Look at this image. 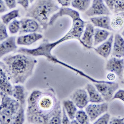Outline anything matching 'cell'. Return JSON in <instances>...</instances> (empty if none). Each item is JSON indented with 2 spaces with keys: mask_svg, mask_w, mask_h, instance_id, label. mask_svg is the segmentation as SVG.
<instances>
[{
  "mask_svg": "<svg viewBox=\"0 0 124 124\" xmlns=\"http://www.w3.org/2000/svg\"><path fill=\"white\" fill-rule=\"evenodd\" d=\"M64 15L70 16L73 21L72 27L69 32L63 37L55 42L49 43L48 41L45 40L37 48L29 49L28 53L30 55L32 56H44L49 59L52 56L51 52L53 49L58 44L70 39H77L83 45L81 37L87 22L80 18V14L76 10L71 8H61L57 13L54 14L51 17L50 19V22L54 24L58 18Z\"/></svg>",
  "mask_w": 124,
  "mask_h": 124,
  "instance_id": "obj_1",
  "label": "cell"
},
{
  "mask_svg": "<svg viewBox=\"0 0 124 124\" xmlns=\"http://www.w3.org/2000/svg\"><path fill=\"white\" fill-rule=\"evenodd\" d=\"M37 63V61L32 56L19 54L3 58L0 61V66L12 84H23L32 75Z\"/></svg>",
  "mask_w": 124,
  "mask_h": 124,
  "instance_id": "obj_2",
  "label": "cell"
},
{
  "mask_svg": "<svg viewBox=\"0 0 124 124\" xmlns=\"http://www.w3.org/2000/svg\"><path fill=\"white\" fill-rule=\"evenodd\" d=\"M60 9L55 0H36L27 10L26 17L35 19L43 29H46L49 17Z\"/></svg>",
  "mask_w": 124,
  "mask_h": 124,
  "instance_id": "obj_3",
  "label": "cell"
},
{
  "mask_svg": "<svg viewBox=\"0 0 124 124\" xmlns=\"http://www.w3.org/2000/svg\"><path fill=\"white\" fill-rule=\"evenodd\" d=\"M60 103L50 92H42L35 105L28 107L26 115L36 113L54 114Z\"/></svg>",
  "mask_w": 124,
  "mask_h": 124,
  "instance_id": "obj_4",
  "label": "cell"
},
{
  "mask_svg": "<svg viewBox=\"0 0 124 124\" xmlns=\"http://www.w3.org/2000/svg\"><path fill=\"white\" fill-rule=\"evenodd\" d=\"M0 118L1 124H12L14 118L19 109L21 104L15 99L0 92Z\"/></svg>",
  "mask_w": 124,
  "mask_h": 124,
  "instance_id": "obj_5",
  "label": "cell"
},
{
  "mask_svg": "<svg viewBox=\"0 0 124 124\" xmlns=\"http://www.w3.org/2000/svg\"><path fill=\"white\" fill-rule=\"evenodd\" d=\"M94 85L104 100L107 102L112 98L113 94L119 88L118 83L110 81L96 83Z\"/></svg>",
  "mask_w": 124,
  "mask_h": 124,
  "instance_id": "obj_6",
  "label": "cell"
},
{
  "mask_svg": "<svg viewBox=\"0 0 124 124\" xmlns=\"http://www.w3.org/2000/svg\"><path fill=\"white\" fill-rule=\"evenodd\" d=\"M111 14L110 10L105 5L103 0H93L91 7L85 12V14L88 17L95 15L108 16Z\"/></svg>",
  "mask_w": 124,
  "mask_h": 124,
  "instance_id": "obj_7",
  "label": "cell"
},
{
  "mask_svg": "<svg viewBox=\"0 0 124 124\" xmlns=\"http://www.w3.org/2000/svg\"><path fill=\"white\" fill-rule=\"evenodd\" d=\"M106 69L114 73L120 79H122L124 70V59L115 57L110 58L107 63Z\"/></svg>",
  "mask_w": 124,
  "mask_h": 124,
  "instance_id": "obj_8",
  "label": "cell"
},
{
  "mask_svg": "<svg viewBox=\"0 0 124 124\" xmlns=\"http://www.w3.org/2000/svg\"><path fill=\"white\" fill-rule=\"evenodd\" d=\"M108 105L106 103L101 104H90L85 108V111L91 122H93L101 114L106 112Z\"/></svg>",
  "mask_w": 124,
  "mask_h": 124,
  "instance_id": "obj_9",
  "label": "cell"
},
{
  "mask_svg": "<svg viewBox=\"0 0 124 124\" xmlns=\"http://www.w3.org/2000/svg\"><path fill=\"white\" fill-rule=\"evenodd\" d=\"M19 34L26 33H35L40 30L38 22L33 19L24 18L21 19Z\"/></svg>",
  "mask_w": 124,
  "mask_h": 124,
  "instance_id": "obj_10",
  "label": "cell"
},
{
  "mask_svg": "<svg viewBox=\"0 0 124 124\" xmlns=\"http://www.w3.org/2000/svg\"><path fill=\"white\" fill-rule=\"evenodd\" d=\"M72 101L79 108H84L89 103V97L85 89H77L71 96Z\"/></svg>",
  "mask_w": 124,
  "mask_h": 124,
  "instance_id": "obj_11",
  "label": "cell"
},
{
  "mask_svg": "<svg viewBox=\"0 0 124 124\" xmlns=\"http://www.w3.org/2000/svg\"><path fill=\"white\" fill-rule=\"evenodd\" d=\"M16 38L15 36H12L0 43V59L6 54L16 50L17 46L15 42Z\"/></svg>",
  "mask_w": 124,
  "mask_h": 124,
  "instance_id": "obj_12",
  "label": "cell"
},
{
  "mask_svg": "<svg viewBox=\"0 0 124 124\" xmlns=\"http://www.w3.org/2000/svg\"><path fill=\"white\" fill-rule=\"evenodd\" d=\"M10 82L5 71L0 66V92L12 96L13 87Z\"/></svg>",
  "mask_w": 124,
  "mask_h": 124,
  "instance_id": "obj_13",
  "label": "cell"
},
{
  "mask_svg": "<svg viewBox=\"0 0 124 124\" xmlns=\"http://www.w3.org/2000/svg\"><path fill=\"white\" fill-rule=\"evenodd\" d=\"M94 29V27L91 23H88L86 25V28L81 40L83 45L87 49L92 48Z\"/></svg>",
  "mask_w": 124,
  "mask_h": 124,
  "instance_id": "obj_14",
  "label": "cell"
},
{
  "mask_svg": "<svg viewBox=\"0 0 124 124\" xmlns=\"http://www.w3.org/2000/svg\"><path fill=\"white\" fill-rule=\"evenodd\" d=\"M112 55L118 58L124 57V39L119 34L115 35Z\"/></svg>",
  "mask_w": 124,
  "mask_h": 124,
  "instance_id": "obj_15",
  "label": "cell"
},
{
  "mask_svg": "<svg viewBox=\"0 0 124 124\" xmlns=\"http://www.w3.org/2000/svg\"><path fill=\"white\" fill-rule=\"evenodd\" d=\"M113 37V34H111L107 40L96 48L94 49L95 52L104 58L108 57L111 52Z\"/></svg>",
  "mask_w": 124,
  "mask_h": 124,
  "instance_id": "obj_16",
  "label": "cell"
},
{
  "mask_svg": "<svg viewBox=\"0 0 124 124\" xmlns=\"http://www.w3.org/2000/svg\"><path fill=\"white\" fill-rule=\"evenodd\" d=\"M54 114L36 113L26 115L27 121L30 123L33 124H49V120Z\"/></svg>",
  "mask_w": 124,
  "mask_h": 124,
  "instance_id": "obj_17",
  "label": "cell"
},
{
  "mask_svg": "<svg viewBox=\"0 0 124 124\" xmlns=\"http://www.w3.org/2000/svg\"><path fill=\"white\" fill-rule=\"evenodd\" d=\"M42 38L43 35L41 34L33 33L19 37L17 40V44L21 45H30Z\"/></svg>",
  "mask_w": 124,
  "mask_h": 124,
  "instance_id": "obj_18",
  "label": "cell"
},
{
  "mask_svg": "<svg viewBox=\"0 0 124 124\" xmlns=\"http://www.w3.org/2000/svg\"><path fill=\"white\" fill-rule=\"evenodd\" d=\"M90 19L95 26L111 31H113L111 26V18L108 16L103 15L91 18Z\"/></svg>",
  "mask_w": 124,
  "mask_h": 124,
  "instance_id": "obj_19",
  "label": "cell"
},
{
  "mask_svg": "<svg viewBox=\"0 0 124 124\" xmlns=\"http://www.w3.org/2000/svg\"><path fill=\"white\" fill-rule=\"evenodd\" d=\"M85 88L89 95L90 102L93 103H100L104 101V99L102 96L93 85L87 84Z\"/></svg>",
  "mask_w": 124,
  "mask_h": 124,
  "instance_id": "obj_20",
  "label": "cell"
},
{
  "mask_svg": "<svg viewBox=\"0 0 124 124\" xmlns=\"http://www.w3.org/2000/svg\"><path fill=\"white\" fill-rule=\"evenodd\" d=\"M12 96L20 103L21 105L23 106L25 104L27 96L25 89L23 86L21 85L14 86Z\"/></svg>",
  "mask_w": 124,
  "mask_h": 124,
  "instance_id": "obj_21",
  "label": "cell"
},
{
  "mask_svg": "<svg viewBox=\"0 0 124 124\" xmlns=\"http://www.w3.org/2000/svg\"><path fill=\"white\" fill-rule=\"evenodd\" d=\"M111 26L113 30L119 31L124 26V12L115 14L111 19Z\"/></svg>",
  "mask_w": 124,
  "mask_h": 124,
  "instance_id": "obj_22",
  "label": "cell"
},
{
  "mask_svg": "<svg viewBox=\"0 0 124 124\" xmlns=\"http://www.w3.org/2000/svg\"><path fill=\"white\" fill-rule=\"evenodd\" d=\"M110 33L106 29L95 28L94 35V45H96L105 41L108 37Z\"/></svg>",
  "mask_w": 124,
  "mask_h": 124,
  "instance_id": "obj_23",
  "label": "cell"
},
{
  "mask_svg": "<svg viewBox=\"0 0 124 124\" xmlns=\"http://www.w3.org/2000/svg\"><path fill=\"white\" fill-rule=\"evenodd\" d=\"M63 104L70 119L71 120L74 119L77 111V108L74 103L72 101L66 100L63 101Z\"/></svg>",
  "mask_w": 124,
  "mask_h": 124,
  "instance_id": "obj_24",
  "label": "cell"
},
{
  "mask_svg": "<svg viewBox=\"0 0 124 124\" xmlns=\"http://www.w3.org/2000/svg\"><path fill=\"white\" fill-rule=\"evenodd\" d=\"M91 1V0H72L71 5L79 11L84 12L89 7Z\"/></svg>",
  "mask_w": 124,
  "mask_h": 124,
  "instance_id": "obj_25",
  "label": "cell"
},
{
  "mask_svg": "<svg viewBox=\"0 0 124 124\" xmlns=\"http://www.w3.org/2000/svg\"><path fill=\"white\" fill-rule=\"evenodd\" d=\"M19 16V10H15L2 16L1 17L3 22L7 25L12 20Z\"/></svg>",
  "mask_w": 124,
  "mask_h": 124,
  "instance_id": "obj_26",
  "label": "cell"
},
{
  "mask_svg": "<svg viewBox=\"0 0 124 124\" xmlns=\"http://www.w3.org/2000/svg\"><path fill=\"white\" fill-rule=\"evenodd\" d=\"M25 121L24 109L23 106L21 105L19 109L17 112L14 118L13 123L14 124H22Z\"/></svg>",
  "mask_w": 124,
  "mask_h": 124,
  "instance_id": "obj_27",
  "label": "cell"
},
{
  "mask_svg": "<svg viewBox=\"0 0 124 124\" xmlns=\"http://www.w3.org/2000/svg\"><path fill=\"white\" fill-rule=\"evenodd\" d=\"M42 93V92L39 90L33 91L28 98V107L32 106L35 105Z\"/></svg>",
  "mask_w": 124,
  "mask_h": 124,
  "instance_id": "obj_28",
  "label": "cell"
},
{
  "mask_svg": "<svg viewBox=\"0 0 124 124\" xmlns=\"http://www.w3.org/2000/svg\"><path fill=\"white\" fill-rule=\"evenodd\" d=\"M75 117L79 123L81 124H89V117L85 111H78L76 113Z\"/></svg>",
  "mask_w": 124,
  "mask_h": 124,
  "instance_id": "obj_29",
  "label": "cell"
},
{
  "mask_svg": "<svg viewBox=\"0 0 124 124\" xmlns=\"http://www.w3.org/2000/svg\"><path fill=\"white\" fill-rule=\"evenodd\" d=\"M61 105L57 108L55 111L54 115L49 120V124H61Z\"/></svg>",
  "mask_w": 124,
  "mask_h": 124,
  "instance_id": "obj_30",
  "label": "cell"
},
{
  "mask_svg": "<svg viewBox=\"0 0 124 124\" xmlns=\"http://www.w3.org/2000/svg\"><path fill=\"white\" fill-rule=\"evenodd\" d=\"M20 28V22L15 19L9 25V29L12 34L17 33L19 31Z\"/></svg>",
  "mask_w": 124,
  "mask_h": 124,
  "instance_id": "obj_31",
  "label": "cell"
},
{
  "mask_svg": "<svg viewBox=\"0 0 124 124\" xmlns=\"http://www.w3.org/2000/svg\"><path fill=\"white\" fill-rule=\"evenodd\" d=\"M113 12L115 14L124 12V0H116Z\"/></svg>",
  "mask_w": 124,
  "mask_h": 124,
  "instance_id": "obj_32",
  "label": "cell"
},
{
  "mask_svg": "<svg viewBox=\"0 0 124 124\" xmlns=\"http://www.w3.org/2000/svg\"><path fill=\"white\" fill-rule=\"evenodd\" d=\"M8 34L5 24L0 21V42L7 38Z\"/></svg>",
  "mask_w": 124,
  "mask_h": 124,
  "instance_id": "obj_33",
  "label": "cell"
},
{
  "mask_svg": "<svg viewBox=\"0 0 124 124\" xmlns=\"http://www.w3.org/2000/svg\"><path fill=\"white\" fill-rule=\"evenodd\" d=\"M110 119V115L108 113H106L100 117L94 123V124H108Z\"/></svg>",
  "mask_w": 124,
  "mask_h": 124,
  "instance_id": "obj_34",
  "label": "cell"
},
{
  "mask_svg": "<svg viewBox=\"0 0 124 124\" xmlns=\"http://www.w3.org/2000/svg\"><path fill=\"white\" fill-rule=\"evenodd\" d=\"M115 99H119L124 102V90L120 89L118 91L112 98V99L113 100ZM123 118L124 119V117Z\"/></svg>",
  "mask_w": 124,
  "mask_h": 124,
  "instance_id": "obj_35",
  "label": "cell"
},
{
  "mask_svg": "<svg viewBox=\"0 0 124 124\" xmlns=\"http://www.w3.org/2000/svg\"><path fill=\"white\" fill-rule=\"evenodd\" d=\"M62 113H62V118L61 120V123L62 124H70V122L69 120L66 115V111L64 107L62 108Z\"/></svg>",
  "mask_w": 124,
  "mask_h": 124,
  "instance_id": "obj_36",
  "label": "cell"
},
{
  "mask_svg": "<svg viewBox=\"0 0 124 124\" xmlns=\"http://www.w3.org/2000/svg\"><path fill=\"white\" fill-rule=\"evenodd\" d=\"M6 4L9 9H11L16 7V0H5Z\"/></svg>",
  "mask_w": 124,
  "mask_h": 124,
  "instance_id": "obj_37",
  "label": "cell"
},
{
  "mask_svg": "<svg viewBox=\"0 0 124 124\" xmlns=\"http://www.w3.org/2000/svg\"><path fill=\"white\" fill-rule=\"evenodd\" d=\"M115 0H104V2L106 4L108 8L111 11H113Z\"/></svg>",
  "mask_w": 124,
  "mask_h": 124,
  "instance_id": "obj_38",
  "label": "cell"
},
{
  "mask_svg": "<svg viewBox=\"0 0 124 124\" xmlns=\"http://www.w3.org/2000/svg\"><path fill=\"white\" fill-rule=\"evenodd\" d=\"M18 4L22 6L25 9H27L29 7V0H17Z\"/></svg>",
  "mask_w": 124,
  "mask_h": 124,
  "instance_id": "obj_39",
  "label": "cell"
},
{
  "mask_svg": "<svg viewBox=\"0 0 124 124\" xmlns=\"http://www.w3.org/2000/svg\"><path fill=\"white\" fill-rule=\"evenodd\" d=\"M124 119L113 118L109 122L110 124H124Z\"/></svg>",
  "mask_w": 124,
  "mask_h": 124,
  "instance_id": "obj_40",
  "label": "cell"
},
{
  "mask_svg": "<svg viewBox=\"0 0 124 124\" xmlns=\"http://www.w3.org/2000/svg\"><path fill=\"white\" fill-rule=\"evenodd\" d=\"M57 1L62 7H68L70 5L72 0H57Z\"/></svg>",
  "mask_w": 124,
  "mask_h": 124,
  "instance_id": "obj_41",
  "label": "cell"
},
{
  "mask_svg": "<svg viewBox=\"0 0 124 124\" xmlns=\"http://www.w3.org/2000/svg\"><path fill=\"white\" fill-rule=\"evenodd\" d=\"M7 10V8L3 0H0V13H3Z\"/></svg>",
  "mask_w": 124,
  "mask_h": 124,
  "instance_id": "obj_42",
  "label": "cell"
},
{
  "mask_svg": "<svg viewBox=\"0 0 124 124\" xmlns=\"http://www.w3.org/2000/svg\"><path fill=\"white\" fill-rule=\"evenodd\" d=\"M107 78L110 80H113L115 78V76L114 73H110L108 75Z\"/></svg>",
  "mask_w": 124,
  "mask_h": 124,
  "instance_id": "obj_43",
  "label": "cell"
},
{
  "mask_svg": "<svg viewBox=\"0 0 124 124\" xmlns=\"http://www.w3.org/2000/svg\"><path fill=\"white\" fill-rule=\"evenodd\" d=\"M70 124H79L78 122H77V120H72V121L70 122Z\"/></svg>",
  "mask_w": 124,
  "mask_h": 124,
  "instance_id": "obj_44",
  "label": "cell"
},
{
  "mask_svg": "<svg viewBox=\"0 0 124 124\" xmlns=\"http://www.w3.org/2000/svg\"><path fill=\"white\" fill-rule=\"evenodd\" d=\"M122 34L124 38V30H123V31H122Z\"/></svg>",
  "mask_w": 124,
  "mask_h": 124,
  "instance_id": "obj_45",
  "label": "cell"
},
{
  "mask_svg": "<svg viewBox=\"0 0 124 124\" xmlns=\"http://www.w3.org/2000/svg\"><path fill=\"white\" fill-rule=\"evenodd\" d=\"M30 1V2L31 3H32L33 2V1H34V0H29Z\"/></svg>",
  "mask_w": 124,
  "mask_h": 124,
  "instance_id": "obj_46",
  "label": "cell"
},
{
  "mask_svg": "<svg viewBox=\"0 0 124 124\" xmlns=\"http://www.w3.org/2000/svg\"><path fill=\"white\" fill-rule=\"evenodd\" d=\"M1 97H0V103H1Z\"/></svg>",
  "mask_w": 124,
  "mask_h": 124,
  "instance_id": "obj_47",
  "label": "cell"
},
{
  "mask_svg": "<svg viewBox=\"0 0 124 124\" xmlns=\"http://www.w3.org/2000/svg\"><path fill=\"white\" fill-rule=\"evenodd\" d=\"M0 124H1V119H0Z\"/></svg>",
  "mask_w": 124,
  "mask_h": 124,
  "instance_id": "obj_48",
  "label": "cell"
},
{
  "mask_svg": "<svg viewBox=\"0 0 124 124\" xmlns=\"http://www.w3.org/2000/svg\"></svg>",
  "mask_w": 124,
  "mask_h": 124,
  "instance_id": "obj_49",
  "label": "cell"
}]
</instances>
